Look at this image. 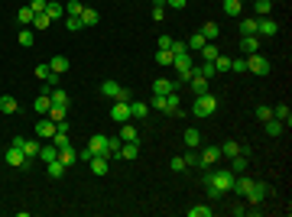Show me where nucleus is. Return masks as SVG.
Instances as JSON below:
<instances>
[{
	"label": "nucleus",
	"mask_w": 292,
	"mask_h": 217,
	"mask_svg": "<svg viewBox=\"0 0 292 217\" xmlns=\"http://www.w3.org/2000/svg\"><path fill=\"white\" fill-rule=\"evenodd\" d=\"M218 110V97L211 91L208 94H198V97H195V104H192V114L195 117H211Z\"/></svg>",
	"instance_id": "1"
},
{
	"label": "nucleus",
	"mask_w": 292,
	"mask_h": 217,
	"mask_svg": "<svg viewBox=\"0 0 292 217\" xmlns=\"http://www.w3.org/2000/svg\"><path fill=\"white\" fill-rule=\"evenodd\" d=\"M266 194H269V188H266V182H260V179H254V185H250V191H247V194H244V198H247V201H250V204H254V208H256V204H260V201H263V198H266Z\"/></svg>",
	"instance_id": "2"
},
{
	"label": "nucleus",
	"mask_w": 292,
	"mask_h": 217,
	"mask_svg": "<svg viewBox=\"0 0 292 217\" xmlns=\"http://www.w3.org/2000/svg\"><path fill=\"white\" fill-rule=\"evenodd\" d=\"M260 23H256V36H266V39H273L279 32V23L273 20V16H256Z\"/></svg>",
	"instance_id": "3"
},
{
	"label": "nucleus",
	"mask_w": 292,
	"mask_h": 217,
	"mask_svg": "<svg viewBox=\"0 0 292 217\" xmlns=\"http://www.w3.org/2000/svg\"><path fill=\"white\" fill-rule=\"evenodd\" d=\"M247 71H254V75H269V62H266V59H263V55L260 52H256V55H247Z\"/></svg>",
	"instance_id": "4"
},
{
	"label": "nucleus",
	"mask_w": 292,
	"mask_h": 217,
	"mask_svg": "<svg viewBox=\"0 0 292 217\" xmlns=\"http://www.w3.org/2000/svg\"><path fill=\"white\" fill-rule=\"evenodd\" d=\"M218 159H221V146H208L198 153V165L201 169H211V165H218Z\"/></svg>",
	"instance_id": "5"
},
{
	"label": "nucleus",
	"mask_w": 292,
	"mask_h": 217,
	"mask_svg": "<svg viewBox=\"0 0 292 217\" xmlns=\"http://www.w3.org/2000/svg\"><path fill=\"white\" fill-rule=\"evenodd\" d=\"M3 159H7V165H13V169H20V165H26V153H23L20 146H13V143L7 146V153H3Z\"/></svg>",
	"instance_id": "6"
},
{
	"label": "nucleus",
	"mask_w": 292,
	"mask_h": 217,
	"mask_svg": "<svg viewBox=\"0 0 292 217\" xmlns=\"http://www.w3.org/2000/svg\"><path fill=\"white\" fill-rule=\"evenodd\" d=\"M110 120H114V124H127V120H130V104L114 101V107H110Z\"/></svg>",
	"instance_id": "7"
},
{
	"label": "nucleus",
	"mask_w": 292,
	"mask_h": 217,
	"mask_svg": "<svg viewBox=\"0 0 292 217\" xmlns=\"http://www.w3.org/2000/svg\"><path fill=\"white\" fill-rule=\"evenodd\" d=\"M88 149H91L94 155H108V136H104V133H94L91 140H88Z\"/></svg>",
	"instance_id": "8"
},
{
	"label": "nucleus",
	"mask_w": 292,
	"mask_h": 217,
	"mask_svg": "<svg viewBox=\"0 0 292 217\" xmlns=\"http://www.w3.org/2000/svg\"><path fill=\"white\" fill-rule=\"evenodd\" d=\"M36 136H39V140H52V136H55V124L49 120V117H42V120L36 124Z\"/></svg>",
	"instance_id": "9"
},
{
	"label": "nucleus",
	"mask_w": 292,
	"mask_h": 217,
	"mask_svg": "<svg viewBox=\"0 0 292 217\" xmlns=\"http://www.w3.org/2000/svg\"><path fill=\"white\" fill-rule=\"evenodd\" d=\"M240 52L244 55H256L260 52V36H240Z\"/></svg>",
	"instance_id": "10"
},
{
	"label": "nucleus",
	"mask_w": 292,
	"mask_h": 217,
	"mask_svg": "<svg viewBox=\"0 0 292 217\" xmlns=\"http://www.w3.org/2000/svg\"><path fill=\"white\" fill-rule=\"evenodd\" d=\"M169 91H179V85L172 81V78H156L153 81V94H162V97H166Z\"/></svg>",
	"instance_id": "11"
},
{
	"label": "nucleus",
	"mask_w": 292,
	"mask_h": 217,
	"mask_svg": "<svg viewBox=\"0 0 292 217\" xmlns=\"http://www.w3.org/2000/svg\"><path fill=\"white\" fill-rule=\"evenodd\" d=\"M263 130H266L269 136H283V133L289 130V126H286L283 120H276V117H269V120H263Z\"/></svg>",
	"instance_id": "12"
},
{
	"label": "nucleus",
	"mask_w": 292,
	"mask_h": 217,
	"mask_svg": "<svg viewBox=\"0 0 292 217\" xmlns=\"http://www.w3.org/2000/svg\"><path fill=\"white\" fill-rule=\"evenodd\" d=\"M149 117V104L146 101H130V120H146Z\"/></svg>",
	"instance_id": "13"
},
{
	"label": "nucleus",
	"mask_w": 292,
	"mask_h": 217,
	"mask_svg": "<svg viewBox=\"0 0 292 217\" xmlns=\"http://www.w3.org/2000/svg\"><path fill=\"white\" fill-rule=\"evenodd\" d=\"M123 143H140V133H137V126L127 120V124H120V133H117Z\"/></svg>",
	"instance_id": "14"
},
{
	"label": "nucleus",
	"mask_w": 292,
	"mask_h": 217,
	"mask_svg": "<svg viewBox=\"0 0 292 217\" xmlns=\"http://www.w3.org/2000/svg\"><path fill=\"white\" fill-rule=\"evenodd\" d=\"M59 162L65 165V169H72V165L78 162V149H75V146H65V149H59Z\"/></svg>",
	"instance_id": "15"
},
{
	"label": "nucleus",
	"mask_w": 292,
	"mask_h": 217,
	"mask_svg": "<svg viewBox=\"0 0 292 217\" xmlns=\"http://www.w3.org/2000/svg\"><path fill=\"white\" fill-rule=\"evenodd\" d=\"M69 55H52V62H49V68H52V75H65L69 71Z\"/></svg>",
	"instance_id": "16"
},
{
	"label": "nucleus",
	"mask_w": 292,
	"mask_h": 217,
	"mask_svg": "<svg viewBox=\"0 0 292 217\" xmlns=\"http://www.w3.org/2000/svg\"><path fill=\"white\" fill-rule=\"evenodd\" d=\"M88 165H91V172H94V175H108V169H110V159H108V155H94V159H91Z\"/></svg>",
	"instance_id": "17"
},
{
	"label": "nucleus",
	"mask_w": 292,
	"mask_h": 217,
	"mask_svg": "<svg viewBox=\"0 0 292 217\" xmlns=\"http://www.w3.org/2000/svg\"><path fill=\"white\" fill-rule=\"evenodd\" d=\"M120 91H123V85H117V81H104V85H101V94H104V97H110V101H117V97H120Z\"/></svg>",
	"instance_id": "18"
},
{
	"label": "nucleus",
	"mask_w": 292,
	"mask_h": 217,
	"mask_svg": "<svg viewBox=\"0 0 292 217\" xmlns=\"http://www.w3.org/2000/svg\"><path fill=\"white\" fill-rule=\"evenodd\" d=\"M137 155H140V143H123L120 153H117V159H127V162H130V159H137Z\"/></svg>",
	"instance_id": "19"
},
{
	"label": "nucleus",
	"mask_w": 292,
	"mask_h": 217,
	"mask_svg": "<svg viewBox=\"0 0 292 217\" xmlns=\"http://www.w3.org/2000/svg\"><path fill=\"white\" fill-rule=\"evenodd\" d=\"M46 117H49V120H52V124H62V120L69 117V107H65V104H52Z\"/></svg>",
	"instance_id": "20"
},
{
	"label": "nucleus",
	"mask_w": 292,
	"mask_h": 217,
	"mask_svg": "<svg viewBox=\"0 0 292 217\" xmlns=\"http://www.w3.org/2000/svg\"><path fill=\"white\" fill-rule=\"evenodd\" d=\"M198 32L205 36V42H215V39H218V32H221V26L208 20V23H201V30H198Z\"/></svg>",
	"instance_id": "21"
},
{
	"label": "nucleus",
	"mask_w": 292,
	"mask_h": 217,
	"mask_svg": "<svg viewBox=\"0 0 292 217\" xmlns=\"http://www.w3.org/2000/svg\"><path fill=\"white\" fill-rule=\"evenodd\" d=\"M46 16L52 20V23H55V20H65V7L55 3V0H49V3H46Z\"/></svg>",
	"instance_id": "22"
},
{
	"label": "nucleus",
	"mask_w": 292,
	"mask_h": 217,
	"mask_svg": "<svg viewBox=\"0 0 292 217\" xmlns=\"http://www.w3.org/2000/svg\"><path fill=\"white\" fill-rule=\"evenodd\" d=\"M188 85H192L195 97H198V94H208V78H201L198 71H192V81H188Z\"/></svg>",
	"instance_id": "23"
},
{
	"label": "nucleus",
	"mask_w": 292,
	"mask_h": 217,
	"mask_svg": "<svg viewBox=\"0 0 292 217\" xmlns=\"http://www.w3.org/2000/svg\"><path fill=\"white\" fill-rule=\"evenodd\" d=\"M273 117H276V120H283L286 126H292V110H289V104H276V107H273Z\"/></svg>",
	"instance_id": "24"
},
{
	"label": "nucleus",
	"mask_w": 292,
	"mask_h": 217,
	"mask_svg": "<svg viewBox=\"0 0 292 217\" xmlns=\"http://www.w3.org/2000/svg\"><path fill=\"white\" fill-rule=\"evenodd\" d=\"M33 107H36V114H39V117H46V114H49V107H52V97L39 91V97H36V104H33Z\"/></svg>",
	"instance_id": "25"
},
{
	"label": "nucleus",
	"mask_w": 292,
	"mask_h": 217,
	"mask_svg": "<svg viewBox=\"0 0 292 217\" xmlns=\"http://www.w3.org/2000/svg\"><path fill=\"white\" fill-rule=\"evenodd\" d=\"M39 159H42V162H52V159H59V149H55L52 140H49L46 146H39Z\"/></svg>",
	"instance_id": "26"
},
{
	"label": "nucleus",
	"mask_w": 292,
	"mask_h": 217,
	"mask_svg": "<svg viewBox=\"0 0 292 217\" xmlns=\"http://www.w3.org/2000/svg\"><path fill=\"white\" fill-rule=\"evenodd\" d=\"M179 104H182V97H179V91H169V94H166V110H162V114H176V110H179Z\"/></svg>",
	"instance_id": "27"
},
{
	"label": "nucleus",
	"mask_w": 292,
	"mask_h": 217,
	"mask_svg": "<svg viewBox=\"0 0 292 217\" xmlns=\"http://www.w3.org/2000/svg\"><path fill=\"white\" fill-rule=\"evenodd\" d=\"M231 172L234 175H240V172H247V162H250V155H244V153H237V155H231Z\"/></svg>",
	"instance_id": "28"
},
{
	"label": "nucleus",
	"mask_w": 292,
	"mask_h": 217,
	"mask_svg": "<svg viewBox=\"0 0 292 217\" xmlns=\"http://www.w3.org/2000/svg\"><path fill=\"white\" fill-rule=\"evenodd\" d=\"M256 16H247V20H240V36H256Z\"/></svg>",
	"instance_id": "29"
},
{
	"label": "nucleus",
	"mask_w": 292,
	"mask_h": 217,
	"mask_svg": "<svg viewBox=\"0 0 292 217\" xmlns=\"http://www.w3.org/2000/svg\"><path fill=\"white\" fill-rule=\"evenodd\" d=\"M16 107H20V104H16L13 94H3V97H0V114H16Z\"/></svg>",
	"instance_id": "30"
},
{
	"label": "nucleus",
	"mask_w": 292,
	"mask_h": 217,
	"mask_svg": "<svg viewBox=\"0 0 292 217\" xmlns=\"http://www.w3.org/2000/svg\"><path fill=\"white\" fill-rule=\"evenodd\" d=\"M78 20H81V26H98V10H91V7H85L81 10V16H78Z\"/></svg>",
	"instance_id": "31"
},
{
	"label": "nucleus",
	"mask_w": 292,
	"mask_h": 217,
	"mask_svg": "<svg viewBox=\"0 0 292 217\" xmlns=\"http://www.w3.org/2000/svg\"><path fill=\"white\" fill-rule=\"evenodd\" d=\"M16 42H20L23 49H33V46H36V36H33V30H30V26H26V30H20V36H16Z\"/></svg>",
	"instance_id": "32"
},
{
	"label": "nucleus",
	"mask_w": 292,
	"mask_h": 217,
	"mask_svg": "<svg viewBox=\"0 0 292 217\" xmlns=\"http://www.w3.org/2000/svg\"><path fill=\"white\" fill-rule=\"evenodd\" d=\"M218 55H221V49H218L215 42H205V46H201V59H205V62H215Z\"/></svg>",
	"instance_id": "33"
},
{
	"label": "nucleus",
	"mask_w": 292,
	"mask_h": 217,
	"mask_svg": "<svg viewBox=\"0 0 292 217\" xmlns=\"http://www.w3.org/2000/svg\"><path fill=\"white\" fill-rule=\"evenodd\" d=\"M46 169H49V179H62V175L69 172V169H65V165L59 162V159H52V162H46Z\"/></svg>",
	"instance_id": "34"
},
{
	"label": "nucleus",
	"mask_w": 292,
	"mask_h": 217,
	"mask_svg": "<svg viewBox=\"0 0 292 217\" xmlns=\"http://www.w3.org/2000/svg\"><path fill=\"white\" fill-rule=\"evenodd\" d=\"M185 146H188V149H198L201 146V133L198 130H185Z\"/></svg>",
	"instance_id": "35"
},
{
	"label": "nucleus",
	"mask_w": 292,
	"mask_h": 217,
	"mask_svg": "<svg viewBox=\"0 0 292 217\" xmlns=\"http://www.w3.org/2000/svg\"><path fill=\"white\" fill-rule=\"evenodd\" d=\"M185 46L195 49V52H201V46H205V36H201V32H192V36L185 39Z\"/></svg>",
	"instance_id": "36"
},
{
	"label": "nucleus",
	"mask_w": 292,
	"mask_h": 217,
	"mask_svg": "<svg viewBox=\"0 0 292 217\" xmlns=\"http://www.w3.org/2000/svg\"><path fill=\"white\" fill-rule=\"evenodd\" d=\"M81 10H85L81 0H69V3H65V16H81Z\"/></svg>",
	"instance_id": "37"
},
{
	"label": "nucleus",
	"mask_w": 292,
	"mask_h": 217,
	"mask_svg": "<svg viewBox=\"0 0 292 217\" xmlns=\"http://www.w3.org/2000/svg\"><path fill=\"white\" fill-rule=\"evenodd\" d=\"M16 20H20V23H23V26H33V20H36V13H33V10H30V3H26V7L20 10V13H16Z\"/></svg>",
	"instance_id": "38"
},
{
	"label": "nucleus",
	"mask_w": 292,
	"mask_h": 217,
	"mask_svg": "<svg viewBox=\"0 0 292 217\" xmlns=\"http://www.w3.org/2000/svg\"><path fill=\"white\" fill-rule=\"evenodd\" d=\"M52 143H55V149H65V146H72V136H69V133H62V130H55Z\"/></svg>",
	"instance_id": "39"
},
{
	"label": "nucleus",
	"mask_w": 292,
	"mask_h": 217,
	"mask_svg": "<svg viewBox=\"0 0 292 217\" xmlns=\"http://www.w3.org/2000/svg\"><path fill=\"white\" fill-rule=\"evenodd\" d=\"M237 153H240V143H234V140L221 143V155H227V159H231V155H237Z\"/></svg>",
	"instance_id": "40"
},
{
	"label": "nucleus",
	"mask_w": 292,
	"mask_h": 217,
	"mask_svg": "<svg viewBox=\"0 0 292 217\" xmlns=\"http://www.w3.org/2000/svg\"><path fill=\"white\" fill-rule=\"evenodd\" d=\"M192 71H198L201 78H215V75H218V71H215V62H205V65H198V68L192 65Z\"/></svg>",
	"instance_id": "41"
},
{
	"label": "nucleus",
	"mask_w": 292,
	"mask_h": 217,
	"mask_svg": "<svg viewBox=\"0 0 292 217\" xmlns=\"http://www.w3.org/2000/svg\"><path fill=\"white\" fill-rule=\"evenodd\" d=\"M120 146H123V140H120V136H108V159L120 153Z\"/></svg>",
	"instance_id": "42"
},
{
	"label": "nucleus",
	"mask_w": 292,
	"mask_h": 217,
	"mask_svg": "<svg viewBox=\"0 0 292 217\" xmlns=\"http://www.w3.org/2000/svg\"><path fill=\"white\" fill-rule=\"evenodd\" d=\"M215 71H218V75L231 71V59H227V55H218V59H215Z\"/></svg>",
	"instance_id": "43"
},
{
	"label": "nucleus",
	"mask_w": 292,
	"mask_h": 217,
	"mask_svg": "<svg viewBox=\"0 0 292 217\" xmlns=\"http://www.w3.org/2000/svg\"><path fill=\"white\" fill-rule=\"evenodd\" d=\"M49 97H52V104H65V107H69V94L62 91V88H52V91H49Z\"/></svg>",
	"instance_id": "44"
},
{
	"label": "nucleus",
	"mask_w": 292,
	"mask_h": 217,
	"mask_svg": "<svg viewBox=\"0 0 292 217\" xmlns=\"http://www.w3.org/2000/svg\"><path fill=\"white\" fill-rule=\"evenodd\" d=\"M39 146H42L39 140H23V153H26V159H30V155H39Z\"/></svg>",
	"instance_id": "45"
},
{
	"label": "nucleus",
	"mask_w": 292,
	"mask_h": 217,
	"mask_svg": "<svg viewBox=\"0 0 292 217\" xmlns=\"http://www.w3.org/2000/svg\"><path fill=\"white\" fill-rule=\"evenodd\" d=\"M254 10H256V16H269L273 3H269V0H254Z\"/></svg>",
	"instance_id": "46"
},
{
	"label": "nucleus",
	"mask_w": 292,
	"mask_h": 217,
	"mask_svg": "<svg viewBox=\"0 0 292 217\" xmlns=\"http://www.w3.org/2000/svg\"><path fill=\"white\" fill-rule=\"evenodd\" d=\"M188 217H211V208L208 204H195V208H188Z\"/></svg>",
	"instance_id": "47"
},
{
	"label": "nucleus",
	"mask_w": 292,
	"mask_h": 217,
	"mask_svg": "<svg viewBox=\"0 0 292 217\" xmlns=\"http://www.w3.org/2000/svg\"><path fill=\"white\" fill-rule=\"evenodd\" d=\"M156 65H162V68L172 65V52H169V49H159V52H156Z\"/></svg>",
	"instance_id": "48"
},
{
	"label": "nucleus",
	"mask_w": 292,
	"mask_h": 217,
	"mask_svg": "<svg viewBox=\"0 0 292 217\" xmlns=\"http://www.w3.org/2000/svg\"><path fill=\"white\" fill-rule=\"evenodd\" d=\"M65 30H69V32H78V30H85V26H81V20H78V16H65Z\"/></svg>",
	"instance_id": "49"
},
{
	"label": "nucleus",
	"mask_w": 292,
	"mask_h": 217,
	"mask_svg": "<svg viewBox=\"0 0 292 217\" xmlns=\"http://www.w3.org/2000/svg\"><path fill=\"white\" fill-rule=\"evenodd\" d=\"M224 13L227 16H240V3L237 0H224Z\"/></svg>",
	"instance_id": "50"
},
{
	"label": "nucleus",
	"mask_w": 292,
	"mask_h": 217,
	"mask_svg": "<svg viewBox=\"0 0 292 217\" xmlns=\"http://www.w3.org/2000/svg\"><path fill=\"white\" fill-rule=\"evenodd\" d=\"M33 26H36V30H49V26H52V20H49L46 13H36V20H33Z\"/></svg>",
	"instance_id": "51"
},
{
	"label": "nucleus",
	"mask_w": 292,
	"mask_h": 217,
	"mask_svg": "<svg viewBox=\"0 0 292 217\" xmlns=\"http://www.w3.org/2000/svg\"><path fill=\"white\" fill-rule=\"evenodd\" d=\"M169 169H172V172H185V169H188V165H185V155H172Z\"/></svg>",
	"instance_id": "52"
},
{
	"label": "nucleus",
	"mask_w": 292,
	"mask_h": 217,
	"mask_svg": "<svg viewBox=\"0 0 292 217\" xmlns=\"http://www.w3.org/2000/svg\"><path fill=\"white\" fill-rule=\"evenodd\" d=\"M231 71L244 75V71H247V55H244V59H231Z\"/></svg>",
	"instance_id": "53"
},
{
	"label": "nucleus",
	"mask_w": 292,
	"mask_h": 217,
	"mask_svg": "<svg viewBox=\"0 0 292 217\" xmlns=\"http://www.w3.org/2000/svg\"><path fill=\"white\" fill-rule=\"evenodd\" d=\"M205 188H208V201H221V198H224V191H218L215 185H208V182H205Z\"/></svg>",
	"instance_id": "54"
},
{
	"label": "nucleus",
	"mask_w": 292,
	"mask_h": 217,
	"mask_svg": "<svg viewBox=\"0 0 292 217\" xmlns=\"http://www.w3.org/2000/svg\"><path fill=\"white\" fill-rule=\"evenodd\" d=\"M49 75H52L49 65H36V78H39V81H49Z\"/></svg>",
	"instance_id": "55"
},
{
	"label": "nucleus",
	"mask_w": 292,
	"mask_h": 217,
	"mask_svg": "<svg viewBox=\"0 0 292 217\" xmlns=\"http://www.w3.org/2000/svg\"><path fill=\"white\" fill-rule=\"evenodd\" d=\"M153 20H156V23L166 20V7H162V3H153Z\"/></svg>",
	"instance_id": "56"
},
{
	"label": "nucleus",
	"mask_w": 292,
	"mask_h": 217,
	"mask_svg": "<svg viewBox=\"0 0 292 217\" xmlns=\"http://www.w3.org/2000/svg\"><path fill=\"white\" fill-rule=\"evenodd\" d=\"M269 117H273V107H263L260 104V107H256V120L263 124V120H269Z\"/></svg>",
	"instance_id": "57"
},
{
	"label": "nucleus",
	"mask_w": 292,
	"mask_h": 217,
	"mask_svg": "<svg viewBox=\"0 0 292 217\" xmlns=\"http://www.w3.org/2000/svg\"><path fill=\"white\" fill-rule=\"evenodd\" d=\"M46 3L49 0H30V10L33 13H46Z\"/></svg>",
	"instance_id": "58"
},
{
	"label": "nucleus",
	"mask_w": 292,
	"mask_h": 217,
	"mask_svg": "<svg viewBox=\"0 0 292 217\" xmlns=\"http://www.w3.org/2000/svg\"><path fill=\"white\" fill-rule=\"evenodd\" d=\"M91 159H94V153H91V149H78V162H91Z\"/></svg>",
	"instance_id": "59"
},
{
	"label": "nucleus",
	"mask_w": 292,
	"mask_h": 217,
	"mask_svg": "<svg viewBox=\"0 0 292 217\" xmlns=\"http://www.w3.org/2000/svg\"><path fill=\"white\" fill-rule=\"evenodd\" d=\"M185 165H198V149H188V153H185Z\"/></svg>",
	"instance_id": "60"
},
{
	"label": "nucleus",
	"mask_w": 292,
	"mask_h": 217,
	"mask_svg": "<svg viewBox=\"0 0 292 217\" xmlns=\"http://www.w3.org/2000/svg\"><path fill=\"white\" fill-rule=\"evenodd\" d=\"M172 46V36H159V42H156V49H169Z\"/></svg>",
	"instance_id": "61"
},
{
	"label": "nucleus",
	"mask_w": 292,
	"mask_h": 217,
	"mask_svg": "<svg viewBox=\"0 0 292 217\" xmlns=\"http://www.w3.org/2000/svg\"><path fill=\"white\" fill-rule=\"evenodd\" d=\"M188 0H166V7H172V10H182Z\"/></svg>",
	"instance_id": "62"
},
{
	"label": "nucleus",
	"mask_w": 292,
	"mask_h": 217,
	"mask_svg": "<svg viewBox=\"0 0 292 217\" xmlns=\"http://www.w3.org/2000/svg\"><path fill=\"white\" fill-rule=\"evenodd\" d=\"M237 3H244V0H237Z\"/></svg>",
	"instance_id": "63"
}]
</instances>
